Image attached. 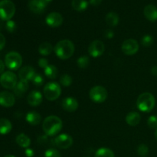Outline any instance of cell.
<instances>
[{
	"instance_id": "6",
	"label": "cell",
	"mask_w": 157,
	"mask_h": 157,
	"mask_svg": "<svg viewBox=\"0 0 157 157\" xmlns=\"http://www.w3.org/2000/svg\"><path fill=\"white\" fill-rule=\"evenodd\" d=\"M44 96L47 100L50 101L58 99L61 94V88L59 84L57 82L48 83L44 87Z\"/></svg>"
},
{
	"instance_id": "30",
	"label": "cell",
	"mask_w": 157,
	"mask_h": 157,
	"mask_svg": "<svg viewBox=\"0 0 157 157\" xmlns=\"http://www.w3.org/2000/svg\"><path fill=\"white\" fill-rule=\"evenodd\" d=\"M72 82H73V78H71V76L67 75V74H64V75L61 76L60 83L64 87H69V86L71 85Z\"/></svg>"
},
{
	"instance_id": "4",
	"label": "cell",
	"mask_w": 157,
	"mask_h": 157,
	"mask_svg": "<svg viewBox=\"0 0 157 157\" xmlns=\"http://www.w3.org/2000/svg\"><path fill=\"white\" fill-rule=\"evenodd\" d=\"M15 13V6L11 0H2L0 2V18L9 21Z\"/></svg>"
},
{
	"instance_id": "2",
	"label": "cell",
	"mask_w": 157,
	"mask_h": 157,
	"mask_svg": "<svg viewBox=\"0 0 157 157\" xmlns=\"http://www.w3.org/2000/svg\"><path fill=\"white\" fill-rule=\"evenodd\" d=\"M54 50L55 55L60 59H68L75 53V44L68 39L61 40L57 43Z\"/></svg>"
},
{
	"instance_id": "23",
	"label": "cell",
	"mask_w": 157,
	"mask_h": 157,
	"mask_svg": "<svg viewBox=\"0 0 157 157\" xmlns=\"http://www.w3.org/2000/svg\"><path fill=\"white\" fill-rule=\"evenodd\" d=\"M15 141H16L17 144L22 148H29L31 144L30 138L25 133H20L19 135H18L16 136Z\"/></svg>"
},
{
	"instance_id": "9",
	"label": "cell",
	"mask_w": 157,
	"mask_h": 157,
	"mask_svg": "<svg viewBox=\"0 0 157 157\" xmlns=\"http://www.w3.org/2000/svg\"><path fill=\"white\" fill-rule=\"evenodd\" d=\"M54 143H55V145L59 149L66 150V149L70 148L73 145L74 140L73 138L70 135L67 133H62L55 137Z\"/></svg>"
},
{
	"instance_id": "41",
	"label": "cell",
	"mask_w": 157,
	"mask_h": 157,
	"mask_svg": "<svg viewBox=\"0 0 157 157\" xmlns=\"http://www.w3.org/2000/svg\"><path fill=\"white\" fill-rule=\"evenodd\" d=\"M89 2L94 6H98L102 2V0H89Z\"/></svg>"
},
{
	"instance_id": "35",
	"label": "cell",
	"mask_w": 157,
	"mask_h": 157,
	"mask_svg": "<svg viewBox=\"0 0 157 157\" xmlns=\"http://www.w3.org/2000/svg\"><path fill=\"white\" fill-rule=\"evenodd\" d=\"M16 28L17 25L16 23H15V21H12V20H9V21H7V22H6V29L8 32H10V33H13V32L16 30Z\"/></svg>"
},
{
	"instance_id": "34",
	"label": "cell",
	"mask_w": 157,
	"mask_h": 157,
	"mask_svg": "<svg viewBox=\"0 0 157 157\" xmlns=\"http://www.w3.org/2000/svg\"><path fill=\"white\" fill-rule=\"evenodd\" d=\"M32 81L34 85L37 86V87H40V86H41L44 84V78L39 74H35V75L34 76Z\"/></svg>"
},
{
	"instance_id": "32",
	"label": "cell",
	"mask_w": 157,
	"mask_h": 157,
	"mask_svg": "<svg viewBox=\"0 0 157 157\" xmlns=\"http://www.w3.org/2000/svg\"><path fill=\"white\" fill-rule=\"evenodd\" d=\"M137 153L140 156L145 157L149 153V148L146 144H140L137 148Z\"/></svg>"
},
{
	"instance_id": "10",
	"label": "cell",
	"mask_w": 157,
	"mask_h": 157,
	"mask_svg": "<svg viewBox=\"0 0 157 157\" xmlns=\"http://www.w3.org/2000/svg\"><path fill=\"white\" fill-rule=\"evenodd\" d=\"M139 43L136 40L134 39H127L123 42L121 45V50L125 55H133L137 53L139 51Z\"/></svg>"
},
{
	"instance_id": "22",
	"label": "cell",
	"mask_w": 157,
	"mask_h": 157,
	"mask_svg": "<svg viewBox=\"0 0 157 157\" xmlns=\"http://www.w3.org/2000/svg\"><path fill=\"white\" fill-rule=\"evenodd\" d=\"M12 125L10 121L6 118L0 119V134L6 135L12 130Z\"/></svg>"
},
{
	"instance_id": "39",
	"label": "cell",
	"mask_w": 157,
	"mask_h": 157,
	"mask_svg": "<svg viewBox=\"0 0 157 157\" xmlns=\"http://www.w3.org/2000/svg\"><path fill=\"white\" fill-rule=\"evenodd\" d=\"M6 38L4 35L2 33H0V51L2 50L4 48L5 45H6Z\"/></svg>"
},
{
	"instance_id": "36",
	"label": "cell",
	"mask_w": 157,
	"mask_h": 157,
	"mask_svg": "<svg viewBox=\"0 0 157 157\" xmlns=\"http://www.w3.org/2000/svg\"><path fill=\"white\" fill-rule=\"evenodd\" d=\"M147 125L152 129H157V116H150L147 121Z\"/></svg>"
},
{
	"instance_id": "16",
	"label": "cell",
	"mask_w": 157,
	"mask_h": 157,
	"mask_svg": "<svg viewBox=\"0 0 157 157\" xmlns=\"http://www.w3.org/2000/svg\"><path fill=\"white\" fill-rule=\"evenodd\" d=\"M47 3L43 0H31L29 2V8L33 13L41 14L44 12Z\"/></svg>"
},
{
	"instance_id": "37",
	"label": "cell",
	"mask_w": 157,
	"mask_h": 157,
	"mask_svg": "<svg viewBox=\"0 0 157 157\" xmlns=\"http://www.w3.org/2000/svg\"><path fill=\"white\" fill-rule=\"evenodd\" d=\"M38 65H39L40 67L44 69L46 67H48V66L49 65L48 61L46 58H40V59L38 60Z\"/></svg>"
},
{
	"instance_id": "17",
	"label": "cell",
	"mask_w": 157,
	"mask_h": 157,
	"mask_svg": "<svg viewBox=\"0 0 157 157\" xmlns=\"http://www.w3.org/2000/svg\"><path fill=\"white\" fill-rule=\"evenodd\" d=\"M27 101L32 107H38L43 101L42 94L38 90H32L28 95Z\"/></svg>"
},
{
	"instance_id": "24",
	"label": "cell",
	"mask_w": 157,
	"mask_h": 157,
	"mask_svg": "<svg viewBox=\"0 0 157 157\" xmlns=\"http://www.w3.org/2000/svg\"><path fill=\"white\" fill-rule=\"evenodd\" d=\"M105 21L107 24L110 27H115L119 23V16L114 12H110L107 14L105 17Z\"/></svg>"
},
{
	"instance_id": "8",
	"label": "cell",
	"mask_w": 157,
	"mask_h": 157,
	"mask_svg": "<svg viewBox=\"0 0 157 157\" xmlns=\"http://www.w3.org/2000/svg\"><path fill=\"white\" fill-rule=\"evenodd\" d=\"M18 83L17 76L12 71H6L0 76V84L6 89H14Z\"/></svg>"
},
{
	"instance_id": "3",
	"label": "cell",
	"mask_w": 157,
	"mask_h": 157,
	"mask_svg": "<svg viewBox=\"0 0 157 157\" xmlns=\"http://www.w3.org/2000/svg\"><path fill=\"white\" fill-rule=\"evenodd\" d=\"M156 100L151 93L144 92L141 94L136 101V106L140 111L144 113H149L155 107Z\"/></svg>"
},
{
	"instance_id": "21",
	"label": "cell",
	"mask_w": 157,
	"mask_h": 157,
	"mask_svg": "<svg viewBox=\"0 0 157 157\" xmlns=\"http://www.w3.org/2000/svg\"><path fill=\"white\" fill-rule=\"evenodd\" d=\"M141 117L139 113L136 111H132L130 112L128 114L126 117V122L128 125L131 126V127H134L139 124L140 122Z\"/></svg>"
},
{
	"instance_id": "18",
	"label": "cell",
	"mask_w": 157,
	"mask_h": 157,
	"mask_svg": "<svg viewBox=\"0 0 157 157\" xmlns=\"http://www.w3.org/2000/svg\"><path fill=\"white\" fill-rule=\"evenodd\" d=\"M144 15L150 21H156L157 20V8L153 5H148L144 8Z\"/></svg>"
},
{
	"instance_id": "20",
	"label": "cell",
	"mask_w": 157,
	"mask_h": 157,
	"mask_svg": "<svg viewBox=\"0 0 157 157\" xmlns=\"http://www.w3.org/2000/svg\"><path fill=\"white\" fill-rule=\"evenodd\" d=\"M25 120L29 124L32 126H36L41 123V117L40 113L36 111H30L26 114Z\"/></svg>"
},
{
	"instance_id": "26",
	"label": "cell",
	"mask_w": 157,
	"mask_h": 157,
	"mask_svg": "<svg viewBox=\"0 0 157 157\" xmlns=\"http://www.w3.org/2000/svg\"><path fill=\"white\" fill-rule=\"evenodd\" d=\"M72 8L78 12H83L86 10L88 6V2L87 0H72Z\"/></svg>"
},
{
	"instance_id": "29",
	"label": "cell",
	"mask_w": 157,
	"mask_h": 157,
	"mask_svg": "<svg viewBox=\"0 0 157 157\" xmlns=\"http://www.w3.org/2000/svg\"><path fill=\"white\" fill-rule=\"evenodd\" d=\"M77 64L78 67L81 69H86L88 67L89 64H90V58L87 55H84V56L80 57L77 60Z\"/></svg>"
},
{
	"instance_id": "13",
	"label": "cell",
	"mask_w": 157,
	"mask_h": 157,
	"mask_svg": "<svg viewBox=\"0 0 157 157\" xmlns=\"http://www.w3.org/2000/svg\"><path fill=\"white\" fill-rule=\"evenodd\" d=\"M61 107L64 110L68 112H75L79 107L78 101L72 97H67L64 98L61 102Z\"/></svg>"
},
{
	"instance_id": "28",
	"label": "cell",
	"mask_w": 157,
	"mask_h": 157,
	"mask_svg": "<svg viewBox=\"0 0 157 157\" xmlns=\"http://www.w3.org/2000/svg\"><path fill=\"white\" fill-rule=\"evenodd\" d=\"M95 157H115L114 153L108 148H100L95 153Z\"/></svg>"
},
{
	"instance_id": "7",
	"label": "cell",
	"mask_w": 157,
	"mask_h": 157,
	"mask_svg": "<svg viewBox=\"0 0 157 157\" xmlns=\"http://www.w3.org/2000/svg\"><path fill=\"white\" fill-rule=\"evenodd\" d=\"M89 96H90V100L93 101L94 102L101 104L107 100L108 93L105 87H104L103 86L97 85L90 89V92H89Z\"/></svg>"
},
{
	"instance_id": "1",
	"label": "cell",
	"mask_w": 157,
	"mask_h": 157,
	"mask_svg": "<svg viewBox=\"0 0 157 157\" xmlns=\"http://www.w3.org/2000/svg\"><path fill=\"white\" fill-rule=\"evenodd\" d=\"M62 121L58 117L51 115L46 117L42 123V129L47 136H53L58 134L62 129Z\"/></svg>"
},
{
	"instance_id": "47",
	"label": "cell",
	"mask_w": 157,
	"mask_h": 157,
	"mask_svg": "<svg viewBox=\"0 0 157 157\" xmlns=\"http://www.w3.org/2000/svg\"><path fill=\"white\" fill-rule=\"evenodd\" d=\"M4 157H15V156H13V155H7V156H6Z\"/></svg>"
},
{
	"instance_id": "45",
	"label": "cell",
	"mask_w": 157,
	"mask_h": 157,
	"mask_svg": "<svg viewBox=\"0 0 157 157\" xmlns=\"http://www.w3.org/2000/svg\"><path fill=\"white\" fill-rule=\"evenodd\" d=\"M43 1L44 2H46L48 4V3H49V2H51L52 1V0H43Z\"/></svg>"
},
{
	"instance_id": "38",
	"label": "cell",
	"mask_w": 157,
	"mask_h": 157,
	"mask_svg": "<svg viewBox=\"0 0 157 157\" xmlns=\"http://www.w3.org/2000/svg\"><path fill=\"white\" fill-rule=\"evenodd\" d=\"M113 36H114V32L110 30V29H107L104 32V37L107 39H111V38H113Z\"/></svg>"
},
{
	"instance_id": "5",
	"label": "cell",
	"mask_w": 157,
	"mask_h": 157,
	"mask_svg": "<svg viewBox=\"0 0 157 157\" xmlns=\"http://www.w3.org/2000/svg\"><path fill=\"white\" fill-rule=\"evenodd\" d=\"M5 64L10 70L16 71L19 69L22 64V58L18 52H10L6 55Z\"/></svg>"
},
{
	"instance_id": "33",
	"label": "cell",
	"mask_w": 157,
	"mask_h": 157,
	"mask_svg": "<svg viewBox=\"0 0 157 157\" xmlns=\"http://www.w3.org/2000/svg\"><path fill=\"white\" fill-rule=\"evenodd\" d=\"M44 157H61V155L58 150L51 148L46 150L44 153Z\"/></svg>"
},
{
	"instance_id": "11",
	"label": "cell",
	"mask_w": 157,
	"mask_h": 157,
	"mask_svg": "<svg viewBox=\"0 0 157 157\" xmlns=\"http://www.w3.org/2000/svg\"><path fill=\"white\" fill-rule=\"evenodd\" d=\"M105 45L100 40H94L90 44L88 47L89 55L93 58H98L104 54Z\"/></svg>"
},
{
	"instance_id": "43",
	"label": "cell",
	"mask_w": 157,
	"mask_h": 157,
	"mask_svg": "<svg viewBox=\"0 0 157 157\" xmlns=\"http://www.w3.org/2000/svg\"><path fill=\"white\" fill-rule=\"evenodd\" d=\"M151 73L152 75L154 76H157V66H153L151 68Z\"/></svg>"
},
{
	"instance_id": "14",
	"label": "cell",
	"mask_w": 157,
	"mask_h": 157,
	"mask_svg": "<svg viewBox=\"0 0 157 157\" xmlns=\"http://www.w3.org/2000/svg\"><path fill=\"white\" fill-rule=\"evenodd\" d=\"M15 103V98L13 94L9 91L0 92V105L5 107H11Z\"/></svg>"
},
{
	"instance_id": "19",
	"label": "cell",
	"mask_w": 157,
	"mask_h": 157,
	"mask_svg": "<svg viewBox=\"0 0 157 157\" xmlns=\"http://www.w3.org/2000/svg\"><path fill=\"white\" fill-rule=\"evenodd\" d=\"M29 81H22L20 80L18 83H17L16 86H15L14 90V93L17 97H22L23 95L25 94V92L29 90Z\"/></svg>"
},
{
	"instance_id": "48",
	"label": "cell",
	"mask_w": 157,
	"mask_h": 157,
	"mask_svg": "<svg viewBox=\"0 0 157 157\" xmlns=\"http://www.w3.org/2000/svg\"><path fill=\"white\" fill-rule=\"evenodd\" d=\"M84 157H90V156H84Z\"/></svg>"
},
{
	"instance_id": "12",
	"label": "cell",
	"mask_w": 157,
	"mask_h": 157,
	"mask_svg": "<svg viewBox=\"0 0 157 157\" xmlns=\"http://www.w3.org/2000/svg\"><path fill=\"white\" fill-rule=\"evenodd\" d=\"M46 24L52 28L59 27L63 23V17L59 12H53L49 13L46 17Z\"/></svg>"
},
{
	"instance_id": "27",
	"label": "cell",
	"mask_w": 157,
	"mask_h": 157,
	"mask_svg": "<svg viewBox=\"0 0 157 157\" xmlns=\"http://www.w3.org/2000/svg\"><path fill=\"white\" fill-rule=\"evenodd\" d=\"M44 71L46 77L50 78V79H55V78L58 77V70L55 65L49 64L48 67H46L45 68H44Z\"/></svg>"
},
{
	"instance_id": "46",
	"label": "cell",
	"mask_w": 157,
	"mask_h": 157,
	"mask_svg": "<svg viewBox=\"0 0 157 157\" xmlns=\"http://www.w3.org/2000/svg\"><path fill=\"white\" fill-rule=\"evenodd\" d=\"M155 139L157 140V129L156 130V131H155Z\"/></svg>"
},
{
	"instance_id": "40",
	"label": "cell",
	"mask_w": 157,
	"mask_h": 157,
	"mask_svg": "<svg viewBox=\"0 0 157 157\" xmlns=\"http://www.w3.org/2000/svg\"><path fill=\"white\" fill-rule=\"evenodd\" d=\"M25 156L27 157H33L34 155H35V152L32 149L27 148L25 151Z\"/></svg>"
},
{
	"instance_id": "25",
	"label": "cell",
	"mask_w": 157,
	"mask_h": 157,
	"mask_svg": "<svg viewBox=\"0 0 157 157\" xmlns=\"http://www.w3.org/2000/svg\"><path fill=\"white\" fill-rule=\"evenodd\" d=\"M53 49L54 48L52 45V44L47 42V41H44V42L41 43L38 47V52H39L40 55H43V56H47V55L52 54Z\"/></svg>"
},
{
	"instance_id": "44",
	"label": "cell",
	"mask_w": 157,
	"mask_h": 157,
	"mask_svg": "<svg viewBox=\"0 0 157 157\" xmlns=\"http://www.w3.org/2000/svg\"><path fill=\"white\" fill-rule=\"evenodd\" d=\"M2 27H3V20H2L1 18H0V30L2 29Z\"/></svg>"
},
{
	"instance_id": "42",
	"label": "cell",
	"mask_w": 157,
	"mask_h": 157,
	"mask_svg": "<svg viewBox=\"0 0 157 157\" xmlns=\"http://www.w3.org/2000/svg\"><path fill=\"white\" fill-rule=\"evenodd\" d=\"M5 65H6V64H4V62H3V61L0 59V75H1V74H2V72L4 71Z\"/></svg>"
},
{
	"instance_id": "15",
	"label": "cell",
	"mask_w": 157,
	"mask_h": 157,
	"mask_svg": "<svg viewBox=\"0 0 157 157\" xmlns=\"http://www.w3.org/2000/svg\"><path fill=\"white\" fill-rule=\"evenodd\" d=\"M35 74V69L32 66H25L18 71V78L22 81H29L33 79Z\"/></svg>"
},
{
	"instance_id": "31",
	"label": "cell",
	"mask_w": 157,
	"mask_h": 157,
	"mask_svg": "<svg viewBox=\"0 0 157 157\" xmlns=\"http://www.w3.org/2000/svg\"><path fill=\"white\" fill-rule=\"evenodd\" d=\"M153 37L150 35H145L141 38V44L144 47H150L153 44Z\"/></svg>"
}]
</instances>
